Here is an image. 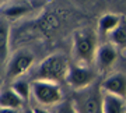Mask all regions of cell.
<instances>
[{
  "mask_svg": "<svg viewBox=\"0 0 126 113\" xmlns=\"http://www.w3.org/2000/svg\"><path fill=\"white\" fill-rule=\"evenodd\" d=\"M102 96L101 84H91L87 88L74 91L73 103L79 113H102Z\"/></svg>",
  "mask_w": 126,
  "mask_h": 113,
  "instance_id": "cell-1",
  "label": "cell"
},
{
  "mask_svg": "<svg viewBox=\"0 0 126 113\" xmlns=\"http://www.w3.org/2000/svg\"><path fill=\"white\" fill-rule=\"evenodd\" d=\"M69 62L67 59L60 53H53L48 56L35 73L34 80H48L53 82H60L66 80L69 71Z\"/></svg>",
  "mask_w": 126,
  "mask_h": 113,
  "instance_id": "cell-2",
  "label": "cell"
},
{
  "mask_svg": "<svg viewBox=\"0 0 126 113\" xmlns=\"http://www.w3.org/2000/svg\"><path fill=\"white\" fill-rule=\"evenodd\" d=\"M97 34L91 28H83L74 34V56L80 64H91L97 53Z\"/></svg>",
  "mask_w": 126,
  "mask_h": 113,
  "instance_id": "cell-3",
  "label": "cell"
},
{
  "mask_svg": "<svg viewBox=\"0 0 126 113\" xmlns=\"http://www.w3.org/2000/svg\"><path fill=\"white\" fill-rule=\"evenodd\" d=\"M31 88L35 100L42 106H56L63 100V94L59 82L48 80H32Z\"/></svg>",
  "mask_w": 126,
  "mask_h": 113,
  "instance_id": "cell-4",
  "label": "cell"
},
{
  "mask_svg": "<svg viewBox=\"0 0 126 113\" xmlns=\"http://www.w3.org/2000/svg\"><path fill=\"white\" fill-rule=\"evenodd\" d=\"M95 78H97V71L93 67H90V64L76 63L69 66L66 82L74 91H79L94 84Z\"/></svg>",
  "mask_w": 126,
  "mask_h": 113,
  "instance_id": "cell-5",
  "label": "cell"
},
{
  "mask_svg": "<svg viewBox=\"0 0 126 113\" xmlns=\"http://www.w3.org/2000/svg\"><path fill=\"white\" fill-rule=\"evenodd\" d=\"M35 62V56L32 52L27 49H21L13 54V57L10 59L9 66H7V73L6 77L9 81H14L17 78L23 77L24 74L32 67V64Z\"/></svg>",
  "mask_w": 126,
  "mask_h": 113,
  "instance_id": "cell-6",
  "label": "cell"
},
{
  "mask_svg": "<svg viewBox=\"0 0 126 113\" xmlns=\"http://www.w3.org/2000/svg\"><path fill=\"white\" fill-rule=\"evenodd\" d=\"M118 59V50L113 43H102L98 46L95 53V64L99 70H108L115 64Z\"/></svg>",
  "mask_w": 126,
  "mask_h": 113,
  "instance_id": "cell-7",
  "label": "cell"
},
{
  "mask_svg": "<svg viewBox=\"0 0 126 113\" xmlns=\"http://www.w3.org/2000/svg\"><path fill=\"white\" fill-rule=\"evenodd\" d=\"M101 88L104 92L113 94L126 99V74L113 73L101 82Z\"/></svg>",
  "mask_w": 126,
  "mask_h": 113,
  "instance_id": "cell-8",
  "label": "cell"
},
{
  "mask_svg": "<svg viewBox=\"0 0 126 113\" xmlns=\"http://www.w3.org/2000/svg\"><path fill=\"white\" fill-rule=\"evenodd\" d=\"M102 113H126V99L113 94L104 92Z\"/></svg>",
  "mask_w": 126,
  "mask_h": 113,
  "instance_id": "cell-9",
  "label": "cell"
},
{
  "mask_svg": "<svg viewBox=\"0 0 126 113\" xmlns=\"http://www.w3.org/2000/svg\"><path fill=\"white\" fill-rule=\"evenodd\" d=\"M25 100L18 95L13 88H6L0 91V108L21 109Z\"/></svg>",
  "mask_w": 126,
  "mask_h": 113,
  "instance_id": "cell-10",
  "label": "cell"
},
{
  "mask_svg": "<svg viewBox=\"0 0 126 113\" xmlns=\"http://www.w3.org/2000/svg\"><path fill=\"white\" fill-rule=\"evenodd\" d=\"M122 17H123V15L112 14V13L104 14L98 21V34L99 35H109V34L121 24Z\"/></svg>",
  "mask_w": 126,
  "mask_h": 113,
  "instance_id": "cell-11",
  "label": "cell"
},
{
  "mask_svg": "<svg viewBox=\"0 0 126 113\" xmlns=\"http://www.w3.org/2000/svg\"><path fill=\"white\" fill-rule=\"evenodd\" d=\"M10 45V27L4 20H0V64H3L9 57Z\"/></svg>",
  "mask_w": 126,
  "mask_h": 113,
  "instance_id": "cell-12",
  "label": "cell"
},
{
  "mask_svg": "<svg viewBox=\"0 0 126 113\" xmlns=\"http://www.w3.org/2000/svg\"><path fill=\"white\" fill-rule=\"evenodd\" d=\"M109 42L119 48H126V18L122 17L121 24L109 34Z\"/></svg>",
  "mask_w": 126,
  "mask_h": 113,
  "instance_id": "cell-13",
  "label": "cell"
},
{
  "mask_svg": "<svg viewBox=\"0 0 126 113\" xmlns=\"http://www.w3.org/2000/svg\"><path fill=\"white\" fill-rule=\"evenodd\" d=\"M11 88H13L24 100H28L30 96H31V94H32L31 82H28L27 80H21V78L14 80V81H11Z\"/></svg>",
  "mask_w": 126,
  "mask_h": 113,
  "instance_id": "cell-14",
  "label": "cell"
},
{
  "mask_svg": "<svg viewBox=\"0 0 126 113\" xmlns=\"http://www.w3.org/2000/svg\"><path fill=\"white\" fill-rule=\"evenodd\" d=\"M53 113H79V112H77L76 106L73 103V99H64L55 106Z\"/></svg>",
  "mask_w": 126,
  "mask_h": 113,
  "instance_id": "cell-15",
  "label": "cell"
},
{
  "mask_svg": "<svg viewBox=\"0 0 126 113\" xmlns=\"http://www.w3.org/2000/svg\"><path fill=\"white\" fill-rule=\"evenodd\" d=\"M30 10L28 7H24V6H10L4 10V15L6 17H10V18H17V17H21L24 14H27Z\"/></svg>",
  "mask_w": 126,
  "mask_h": 113,
  "instance_id": "cell-16",
  "label": "cell"
},
{
  "mask_svg": "<svg viewBox=\"0 0 126 113\" xmlns=\"http://www.w3.org/2000/svg\"><path fill=\"white\" fill-rule=\"evenodd\" d=\"M0 113H20V109H13V108H0Z\"/></svg>",
  "mask_w": 126,
  "mask_h": 113,
  "instance_id": "cell-17",
  "label": "cell"
},
{
  "mask_svg": "<svg viewBox=\"0 0 126 113\" xmlns=\"http://www.w3.org/2000/svg\"><path fill=\"white\" fill-rule=\"evenodd\" d=\"M34 110H35V113H50L45 108H34Z\"/></svg>",
  "mask_w": 126,
  "mask_h": 113,
  "instance_id": "cell-18",
  "label": "cell"
},
{
  "mask_svg": "<svg viewBox=\"0 0 126 113\" xmlns=\"http://www.w3.org/2000/svg\"><path fill=\"white\" fill-rule=\"evenodd\" d=\"M24 113H35V110H34V108H32V109H25Z\"/></svg>",
  "mask_w": 126,
  "mask_h": 113,
  "instance_id": "cell-19",
  "label": "cell"
}]
</instances>
